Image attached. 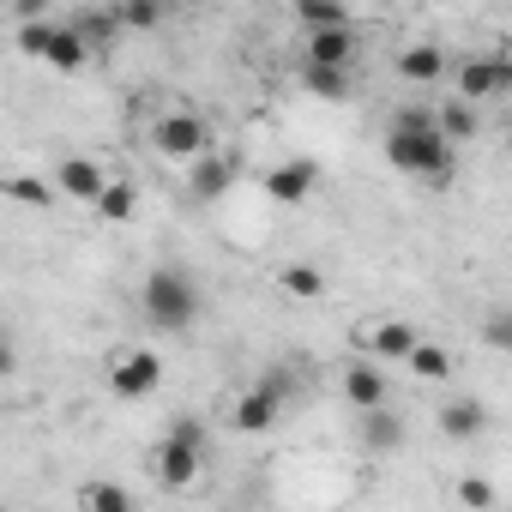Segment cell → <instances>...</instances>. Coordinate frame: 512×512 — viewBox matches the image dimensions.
I'll return each mask as SVG.
<instances>
[{
  "mask_svg": "<svg viewBox=\"0 0 512 512\" xmlns=\"http://www.w3.org/2000/svg\"><path fill=\"white\" fill-rule=\"evenodd\" d=\"M0 193L19 199V205H49L55 199V181H43V175H0Z\"/></svg>",
  "mask_w": 512,
  "mask_h": 512,
  "instance_id": "484cf974",
  "label": "cell"
},
{
  "mask_svg": "<svg viewBox=\"0 0 512 512\" xmlns=\"http://www.w3.org/2000/svg\"><path fill=\"white\" fill-rule=\"evenodd\" d=\"M278 284H284L296 302H320V296H326V272H320V266H308V260H290V266L278 272Z\"/></svg>",
  "mask_w": 512,
  "mask_h": 512,
  "instance_id": "ffe728a7",
  "label": "cell"
},
{
  "mask_svg": "<svg viewBox=\"0 0 512 512\" xmlns=\"http://www.w3.org/2000/svg\"><path fill=\"white\" fill-rule=\"evenodd\" d=\"M169 440H181V446H199V452H205V422H199V416H175V422H169Z\"/></svg>",
  "mask_w": 512,
  "mask_h": 512,
  "instance_id": "f1b7e54d",
  "label": "cell"
},
{
  "mask_svg": "<svg viewBox=\"0 0 512 512\" xmlns=\"http://www.w3.org/2000/svg\"><path fill=\"white\" fill-rule=\"evenodd\" d=\"M404 368H410L416 380H446V374H452V356H446L440 344H428V338H416V344L404 350Z\"/></svg>",
  "mask_w": 512,
  "mask_h": 512,
  "instance_id": "44dd1931",
  "label": "cell"
},
{
  "mask_svg": "<svg viewBox=\"0 0 512 512\" xmlns=\"http://www.w3.org/2000/svg\"><path fill=\"white\" fill-rule=\"evenodd\" d=\"M13 7H19V19H37V13H43V0H13Z\"/></svg>",
  "mask_w": 512,
  "mask_h": 512,
  "instance_id": "d6a6232c",
  "label": "cell"
},
{
  "mask_svg": "<svg viewBox=\"0 0 512 512\" xmlns=\"http://www.w3.org/2000/svg\"><path fill=\"white\" fill-rule=\"evenodd\" d=\"M386 163L398 175H416V181L446 187L452 169H458V145L434 127V109H398L392 127H386Z\"/></svg>",
  "mask_w": 512,
  "mask_h": 512,
  "instance_id": "6da1fadb",
  "label": "cell"
},
{
  "mask_svg": "<svg viewBox=\"0 0 512 512\" xmlns=\"http://www.w3.org/2000/svg\"><path fill=\"white\" fill-rule=\"evenodd\" d=\"M488 344H494V350H506V320H500V314L488 320Z\"/></svg>",
  "mask_w": 512,
  "mask_h": 512,
  "instance_id": "1f68e13d",
  "label": "cell"
},
{
  "mask_svg": "<svg viewBox=\"0 0 512 512\" xmlns=\"http://www.w3.org/2000/svg\"><path fill=\"white\" fill-rule=\"evenodd\" d=\"M109 386H115V398H151V392L163 386V356H157V350H127V356L115 362Z\"/></svg>",
  "mask_w": 512,
  "mask_h": 512,
  "instance_id": "5b68a950",
  "label": "cell"
},
{
  "mask_svg": "<svg viewBox=\"0 0 512 512\" xmlns=\"http://www.w3.org/2000/svg\"><path fill=\"white\" fill-rule=\"evenodd\" d=\"M79 506H91V512H133V494L115 488V482H91V488H79Z\"/></svg>",
  "mask_w": 512,
  "mask_h": 512,
  "instance_id": "4316f807",
  "label": "cell"
},
{
  "mask_svg": "<svg viewBox=\"0 0 512 512\" xmlns=\"http://www.w3.org/2000/svg\"><path fill=\"white\" fill-rule=\"evenodd\" d=\"M139 308H145V320H151L157 332H187V326L199 320V308H205L193 266H157V272H145Z\"/></svg>",
  "mask_w": 512,
  "mask_h": 512,
  "instance_id": "7a4b0ae2",
  "label": "cell"
},
{
  "mask_svg": "<svg viewBox=\"0 0 512 512\" xmlns=\"http://www.w3.org/2000/svg\"><path fill=\"white\" fill-rule=\"evenodd\" d=\"M43 61L55 67V73H79L85 61H91V43L73 31V25H55V37H49V49H43Z\"/></svg>",
  "mask_w": 512,
  "mask_h": 512,
  "instance_id": "2e32d148",
  "label": "cell"
},
{
  "mask_svg": "<svg viewBox=\"0 0 512 512\" xmlns=\"http://www.w3.org/2000/svg\"><path fill=\"white\" fill-rule=\"evenodd\" d=\"M434 127H440V133H446V139L458 145V139H470V133H476V115H470V103L458 97V103H446V109H434Z\"/></svg>",
  "mask_w": 512,
  "mask_h": 512,
  "instance_id": "83f0119b",
  "label": "cell"
},
{
  "mask_svg": "<svg viewBox=\"0 0 512 512\" xmlns=\"http://www.w3.org/2000/svg\"><path fill=\"white\" fill-rule=\"evenodd\" d=\"M458 500L476 506V512H488V506H494V488H488L482 476H470V482H458Z\"/></svg>",
  "mask_w": 512,
  "mask_h": 512,
  "instance_id": "f546056e",
  "label": "cell"
},
{
  "mask_svg": "<svg viewBox=\"0 0 512 512\" xmlns=\"http://www.w3.org/2000/svg\"><path fill=\"white\" fill-rule=\"evenodd\" d=\"M308 61H320V67H350V61H356V31H350V25L308 31Z\"/></svg>",
  "mask_w": 512,
  "mask_h": 512,
  "instance_id": "4fadbf2b",
  "label": "cell"
},
{
  "mask_svg": "<svg viewBox=\"0 0 512 512\" xmlns=\"http://www.w3.org/2000/svg\"><path fill=\"white\" fill-rule=\"evenodd\" d=\"M290 13H296V25H302V31L350 25V13H344V0H290Z\"/></svg>",
  "mask_w": 512,
  "mask_h": 512,
  "instance_id": "7402d4cb",
  "label": "cell"
},
{
  "mask_svg": "<svg viewBox=\"0 0 512 512\" xmlns=\"http://www.w3.org/2000/svg\"><path fill=\"white\" fill-rule=\"evenodd\" d=\"M103 181H109V169H103L97 157H61V163H55V193H67V199H79V205H91V199L103 193Z\"/></svg>",
  "mask_w": 512,
  "mask_h": 512,
  "instance_id": "ba28073f",
  "label": "cell"
},
{
  "mask_svg": "<svg viewBox=\"0 0 512 512\" xmlns=\"http://www.w3.org/2000/svg\"><path fill=\"white\" fill-rule=\"evenodd\" d=\"M356 416H362V446H368V452H398V446H404V416H392L386 404L356 410Z\"/></svg>",
  "mask_w": 512,
  "mask_h": 512,
  "instance_id": "9a60e30c",
  "label": "cell"
},
{
  "mask_svg": "<svg viewBox=\"0 0 512 512\" xmlns=\"http://www.w3.org/2000/svg\"><path fill=\"white\" fill-rule=\"evenodd\" d=\"M284 404H290V398H284L278 386H266V380H260L253 392H241V398H235L229 428H235V434H272V428H278V416H284Z\"/></svg>",
  "mask_w": 512,
  "mask_h": 512,
  "instance_id": "277c9868",
  "label": "cell"
},
{
  "mask_svg": "<svg viewBox=\"0 0 512 512\" xmlns=\"http://www.w3.org/2000/svg\"><path fill=\"white\" fill-rule=\"evenodd\" d=\"M49 37H55V19H49V13H37V19H19V31H13V49H19L25 61H43Z\"/></svg>",
  "mask_w": 512,
  "mask_h": 512,
  "instance_id": "d4e9b609",
  "label": "cell"
},
{
  "mask_svg": "<svg viewBox=\"0 0 512 512\" xmlns=\"http://www.w3.org/2000/svg\"><path fill=\"white\" fill-rule=\"evenodd\" d=\"M73 31H79L91 49H109V43L121 37V19H115V7H85V13L73 19Z\"/></svg>",
  "mask_w": 512,
  "mask_h": 512,
  "instance_id": "d6986e66",
  "label": "cell"
},
{
  "mask_svg": "<svg viewBox=\"0 0 512 512\" xmlns=\"http://www.w3.org/2000/svg\"><path fill=\"white\" fill-rule=\"evenodd\" d=\"M205 139H211V127H205L193 109H169V115H157V127H151V145H157V157H169V163H193V157L205 151Z\"/></svg>",
  "mask_w": 512,
  "mask_h": 512,
  "instance_id": "3957f363",
  "label": "cell"
},
{
  "mask_svg": "<svg viewBox=\"0 0 512 512\" xmlns=\"http://www.w3.org/2000/svg\"><path fill=\"white\" fill-rule=\"evenodd\" d=\"M314 187H320V163L314 157H290V163H278L266 175V193L278 205H302V199H314Z\"/></svg>",
  "mask_w": 512,
  "mask_h": 512,
  "instance_id": "52a82bcc",
  "label": "cell"
},
{
  "mask_svg": "<svg viewBox=\"0 0 512 512\" xmlns=\"http://www.w3.org/2000/svg\"><path fill=\"white\" fill-rule=\"evenodd\" d=\"M488 428V404L482 398H452V404H440V434L446 440H476Z\"/></svg>",
  "mask_w": 512,
  "mask_h": 512,
  "instance_id": "5bb4252c",
  "label": "cell"
},
{
  "mask_svg": "<svg viewBox=\"0 0 512 512\" xmlns=\"http://www.w3.org/2000/svg\"><path fill=\"white\" fill-rule=\"evenodd\" d=\"M398 79H410V85H434V79H446V55L428 49V43H410V49L398 55Z\"/></svg>",
  "mask_w": 512,
  "mask_h": 512,
  "instance_id": "ac0fdd59",
  "label": "cell"
},
{
  "mask_svg": "<svg viewBox=\"0 0 512 512\" xmlns=\"http://www.w3.org/2000/svg\"><path fill=\"white\" fill-rule=\"evenodd\" d=\"M235 175H241V163H235V157H205V151H199V157H193L187 187H193V199H205V205H211V199H223V193L235 187Z\"/></svg>",
  "mask_w": 512,
  "mask_h": 512,
  "instance_id": "7c38bea8",
  "label": "cell"
},
{
  "mask_svg": "<svg viewBox=\"0 0 512 512\" xmlns=\"http://www.w3.org/2000/svg\"><path fill=\"white\" fill-rule=\"evenodd\" d=\"M302 85H308L314 97H326V103H344V97H350V67H320V61H308Z\"/></svg>",
  "mask_w": 512,
  "mask_h": 512,
  "instance_id": "603a6c76",
  "label": "cell"
},
{
  "mask_svg": "<svg viewBox=\"0 0 512 512\" xmlns=\"http://www.w3.org/2000/svg\"><path fill=\"white\" fill-rule=\"evenodd\" d=\"M109 7H115L121 31H157V25H163V7H169V0H109Z\"/></svg>",
  "mask_w": 512,
  "mask_h": 512,
  "instance_id": "cb8c5ba5",
  "label": "cell"
},
{
  "mask_svg": "<svg viewBox=\"0 0 512 512\" xmlns=\"http://www.w3.org/2000/svg\"><path fill=\"white\" fill-rule=\"evenodd\" d=\"M410 344H416V320H374V326H362V350L374 362H404Z\"/></svg>",
  "mask_w": 512,
  "mask_h": 512,
  "instance_id": "8fae6325",
  "label": "cell"
},
{
  "mask_svg": "<svg viewBox=\"0 0 512 512\" xmlns=\"http://www.w3.org/2000/svg\"><path fill=\"white\" fill-rule=\"evenodd\" d=\"M91 205H97V217H103V223H127V217L139 211V187H133L127 175H109V181H103V193H97Z\"/></svg>",
  "mask_w": 512,
  "mask_h": 512,
  "instance_id": "e0dca14e",
  "label": "cell"
},
{
  "mask_svg": "<svg viewBox=\"0 0 512 512\" xmlns=\"http://www.w3.org/2000/svg\"><path fill=\"white\" fill-rule=\"evenodd\" d=\"M506 85H512V67H506V55H470V61L458 67V97H464V103L500 97Z\"/></svg>",
  "mask_w": 512,
  "mask_h": 512,
  "instance_id": "8992f818",
  "label": "cell"
},
{
  "mask_svg": "<svg viewBox=\"0 0 512 512\" xmlns=\"http://www.w3.org/2000/svg\"><path fill=\"white\" fill-rule=\"evenodd\" d=\"M199 464H205V452H199V446H181V440H169V434H163V446L151 452V470H157V482H169V488H193V482H199Z\"/></svg>",
  "mask_w": 512,
  "mask_h": 512,
  "instance_id": "9c48e42d",
  "label": "cell"
},
{
  "mask_svg": "<svg viewBox=\"0 0 512 512\" xmlns=\"http://www.w3.org/2000/svg\"><path fill=\"white\" fill-rule=\"evenodd\" d=\"M19 374V350L13 344H0V380H13Z\"/></svg>",
  "mask_w": 512,
  "mask_h": 512,
  "instance_id": "4dcf8cb0",
  "label": "cell"
},
{
  "mask_svg": "<svg viewBox=\"0 0 512 512\" xmlns=\"http://www.w3.org/2000/svg\"><path fill=\"white\" fill-rule=\"evenodd\" d=\"M386 368L374 362V356H362V362H350L344 368V404L350 410H374V404H386Z\"/></svg>",
  "mask_w": 512,
  "mask_h": 512,
  "instance_id": "30bf717a",
  "label": "cell"
}]
</instances>
